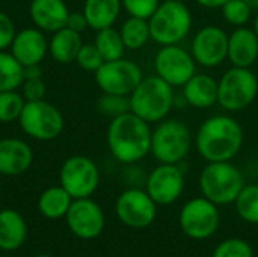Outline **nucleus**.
I'll use <instances>...</instances> for the list:
<instances>
[{
	"label": "nucleus",
	"instance_id": "nucleus-4",
	"mask_svg": "<svg viewBox=\"0 0 258 257\" xmlns=\"http://www.w3.org/2000/svg\"><path fill=\"white\" fill-rule=\"evenodd\" d=\"M151 39L162 45L181 44L190 33L194 18L184 2L163 0L148 18Z\"/></svg>",
	"mask_w": 258,
	"mask_h": 257
},
{
	"label": "nucleus",
	"instance_id": "nucleus-15",
	"mask_svg": "<svg viewBox=\"0 0 258 257\" xmlns=\"http://www.w3.org/2000/svg\"><path fill=\"white\" fill-rule=\"evenodd\" d=\"M190 53L195 62L204 68H216L228 53V33L215 24L201 27L192 38Z\"/></svg>",
	"mask_w": 258,
	"mask_h": 257
},
{
	"label": "nucleus",
	"instance_id": "nucleus-3",
	"mask_svg": "<svg viewBox=\"0 0 258 257\" xmlns=\"http://www.w3.org/2000/svg\"><path fill=\"white\" fill-rule=\"evenodd\" d=\"M128 98L130 112L150 124H157L168 118L175 106L174 86L166 83L157 74L144 76Z\"/></svg>",
	"mask_w": 258,
	"mask_h": 257
},
{
	"label": "nucleus",
	"instance_id": "nucleus-19",
	"mask_svg": "<svg viewBox=\"0 0 258 257\" xmlns=\"http://www.w3.org/2000/svg\"><path fill=\"white\" fill-rule=\"evenodd\" d=\"M29 15L35 27L42 32L54 33L67 26L70 9L65 0H32Z\"/></svg>",
	"mask_w": 258,
	"mask_h": 257
},
{
	"label": "nucleus",
	"instance_id": "nucleus-13",
	"mask_svg": "<svg viewBox=\"0 0 258 257\" xmlns=\"http://www.w3.org/2000/svg\"><path fill=\"white\" fill-rule=\"evenodd\" d=\"M115 212L124 226L130 229H147L156 220L157 204L145 189L128 188L118 195Z\"/></svg>",
	"mask_w": 258,
	"mask_h": 257
},
{
	"label": "nucleus",
	"instance_id": "nucleus-16",
	"mask_svg": "<svg viewBox=\"0 0 258 257\" xmlns=\"http://www.w3.org/2000/svg\"><path fill=\"white\" fill-rule=\"evenodd\" d=\"M65 221L70 232L83 241L98 238L106 224L103 209L91 197L73 200L65 215Z\"/></svg>",
	"mask_w": 258,
	"mask_h": 257
},
{
	"label": "nucleus",
	"instance_id": "nucleus-40",
	"mask_svg": "<svg viewBox=\"0 0 258 257\" xmlns=\"http://www.w3.org/2000/svg\"><path fill=\"white\" fill-rule=\"evenodd\" d=\"M35 77H42V70L39 65H29L24 67V79H35Z\"/></svg>",
	"mask_w": 258,
	"mask_h": 257
},
{
	"label": "nucleus",
	"instance_id": "nucleus-23",
	"mask_svg": "<svg viewBox=\"0 0 258 257\" xmlns=\"http://www.w3.org/2000/svg\"><path fill=\"white\" fill-rule=\"evenodd\" d=\"M82 45H83L82 35L65 26L51 35L48 41V53L56 62L67 65L76 62V58Z\"/></svg>",
	"mask_w": 258,
	"mask_h": 257
},
{
	"label": "nucleus",
	"instance_id": "nucleus-7",
	"mask_svg": "<svg viewBox=\"0 0 258 257\" xmlns=\"http://www.w3.org/2000/svg\"><path fill=\"white\" fill-rule=\"evenodd\" d=\"M258 95V79L251 68L231 67L218 80V105L227 112L249 108Z\"/></svg>",
	"mask_w": 258,
	"mask_h": 257
},
{
	"label": "nucleus",
	"instance_id": "nucleus-25",
	"mask_svg": "<svg viewBox=\"0 0 258 257\" xmlns=\"http://www.w3.org/2000/svg\"><path fill=\"white\" fill-rule=\"evenodd\" d=\"M73 200L74 198L60 185L50 186L39 195L38 211L47 220H60L65 218Z\"/></svg>",
	"mask_w": 258,
	"mask_h": 257
},
{
	"label": "nucleus",
	"instance_id": "nucleus-20",
	"mask_svg": "<svg viewBox=\"0 0 258 257\" xmlns=\"http://www.w3.org/2000/svg\"><path fill=\"white\" fill-rule=\"evenodd\" d=\"M227 59L233 67L251 68L258 59V36L254 29L246 26L236 27L228 35Z\"/></svg>",
	"mask_w": 258,
	"mask_h": 257
},
{
	"label": "nucleus",
	"instance_id": "nucleus-34",
	"mask_svg": "<svg viewBox=\"0 0 258 257\" xmlns=\"http://www.w3.org/2000/svg\"><path fill=\"white\" fill-rule=\"evenodd\" d=\"M103 58L100 55V52L97 50V47L94 44H83L82 48L79 50V55L76 58V64L85 70V71H91L95 73L101 65H103Z\"/></svg>",
	"mask_w": 258,
	"mask_h": 257
},
{
	"label": "nucleus",
	"instance_id": "nucleus-2",
	"mask_svg": "<svg viewBox=\"0 0 258 257\" xmlns=\"http://www.w3.org/2000/svg\"><path fill=\"white\" fill-rule=\"evenodd\" d=\"M151 124L133 112L112 118L106 133L110 155L124 165L141 162L151 151Z\"/></svg>",
	"mask_w": 258,
	"mask_h": 257
},
{
	"label": "nucleus",
	"instance_id": "nucleus-17",
	"mask_svg": "<svg viewBox=\"0 0 258 257\" xmlns=\"http://www.w3.org/2000/svg\"><path fill=\"white\" fill-rule=\"evenodd\" d=\"M11 55L23 65H39L48 53L45 32L38 27H26L15 33L9 47Z\"/></svg>",
	"mask_w": 258,
	"mask_h": 257
},
{
	"label": "nucleus",
	"instance_id": "nucleus-14",
	"mask_svg": "<svg viewBox=\"0 0 258 257\" xmlns=\"http://www.w3.org/2000/svg\"><path fill=\"white\" fill-rule=\"evenodd\" d=\"M186 179L181 164H159L147 177L145 191L157 206L175 203L184 191Z\"/></svg>",
	"mask_w": 258,
	"mask_h": 257
},
{
	"label": "nucleus",
	"instance_id": "nucleus-31",
	"mask_svg": "<svg viewBox=\"0 0 258 257\" xmlns=\"http://www.w3.org/2000/svg\"><path fill=\"white\" fill-rule=\"evenodd\" d=\"M222 17L224 20L234 26V27H242L246 26V23L252 17V8L245 2V0H228L222 8Z\"/></svg>",
	"mask_w": 258,
	"mask_h": 257
},
{
	"label": "nucleus",
	"instance_id": "nucleus-26",
	"mask_svg": "<svg viewBox=\"0 0 258 257\" xmlns=\"http://www.w3.org/2000/svg\"><path fill=\"white\" fill-rule=\"evenodd\" d=\"M119 35L127 50H139L151 39L150 24L145 18L128 17L119 27Z\"/></svg>",
	"mask_w": 258,
	"mask_h": 257
},
{
	"label": "nucleus",
	"instance_id": "nucleus-41",
	"mask_svg": "<svg viewBox=\"0 0 258 257\" xmlns=\"http://www.w3.org/2000/svg\"><path fill=\"white\" fill-rule=\"evenodd\" d=\"M252 9H258V0H245Z\"/></svg>",
	"mask_w": 258,
	"mask_h": 257
},
{
	"label": "nucleus",
	"instance_id": "nucleus-18",
	"mask_svg": "<svg viewBox=\"0 0 258 257\" xmlns=\"http://www.w3.org/2000/svg\"><path fill=\"white\" fill-rule=\"evenodd\" d=\"M33 164L32 147L18 138L0 139V174L2 176H20L26 173Z\"/></svg>",
	"mask_w": 258,
	"mask_h": 257
},
{
	"label": "nucleus",
	"instance_id": "nucleus-35",
	"mask_svg": "<svg viewBox=\"0 0 258 257\" xmlns=\"http://www.w3.org/2000/svg\"><path fill=\"white\" fill-rule=\"evenodd\" d=\"M160 2L162 0H121V5L122 9L128 14V17L148 20L159 8Z\"/></svg>",
	"mask_w": 258,
	"mask_h": 257
},
{
	"label": "nucleus",
	"instance_id": "nucleus-27",
	"mask_svg": "<svg viewBox=\"0 0 258 257\" xmlns=\"http://www.w3.org/2000/svg\"><path fill=\"white\" fill-rule=\"evenodd\" d=\"M24 82V67L11 55V52H0V92L17 91Z\"/></svg>",
	"mask_w": 258,
	"mask_h": 257
},
{
	"label": "nucleus",
	"instance_id": "nucleus-5",
	"mask_svg": "<svg viewBox=\"0 0 258 257\" xmlns=\"http://www.w3.org/2000/svg\"><path fill=\"white\" fill-rule=\"evenodd\" d=\"M245 185L242 171L231 161L207 162L200 174V189L203 197L218 206L234 204Z\"/></svg>",
	"mask_w": 258,
	"mask_h": 257
},
{
	"label": "nucleus",
	"instance_id": "nucleus-28",
	"mask_svg": "<svg viewBox=\"0 0 258 257\" xmlns=\"http://www.w3.org/2000/svg\"><path fill=\"white\" fill-rule=\"evenodd\" d=\"M94 45L100 52L104 62L124 58V53L127 50L122 42V38L119 35V30H116L113 27H106V29L97 30Z\"/></svg>",
	"mask_w": 258,
	"mask_h": 257
},
{
	"label": "nucleus",
	"instance_id": "nucleus-30",
	"mask_svg": "<svg viewBox=\"0 0 258 257\" xmlns=\"http://www.w3.org/2000/svg\"><path fill=\"white\" fill-rule=\"evenodd\" d=\"M24 103L26 100L18 89L0 92V123L8 124L18 121Z\"/></svg>",
	"mask_w": 258,
	"mask_h": 257
},
{
	"label": "nucleus",
	"instance_id": "nucleus-39",
	"mask_svg": "<svg viewBox=\"0 0 258 257\" xmlns=\"http://www.w3.org/2000/svg\"><path fill=\"white\" fill-rule=\"evenodd\" d=\"M195 2L206 9H221L228 0H195Z\"/></svg>",
	"mask_w": 258,
	"mask_h": 257
},
{
	"label": "nucleus",
	"instance_id": "nucleus-42",
	"mask_svg": "<svg viewBox=\"0 0 258 257\" xmlns=\"http://www.w3.org/2000/svg\"><path fill=\"white\" fill-rule=\"evenodd\" d=\"M252 29H254V32L257 33L258 36V12L257 15H255V18H254V26H252Z\"/></svg>",
	"mask_w": 258,
	"mask_h": 257
},
{
	"label": "nucleus",
	"instance_id": "nucleus-45",
	"mask_svg": "<svg viewBox=\"0 0 258 257\" xmlns=\"http://www.w3.org/2000/svg\"><path fill=\"white\" fill-rule=\"evenodd\" d=\"M177 2H184V0H177Z\"/></svg>",
	"mask_w": 258,
	"mask_h": 257
},
{
	"label": "nucleus",
	"instance_id": "nucleus-32",
	"mask_svg": "<svg viewBox=\"0 0 258 257\" xmlns=\"http://www.w3.org/2000/svg\"><path fill=\"white\" fill-rule=\"evenodd\" d=\"M97 108L100 114L112 120V118H116L119 115L130 112V98L125 95L103 94L97 101Z\"/></svg>",
	"mask_w": 258,
	"mask_h": 257
},
{
	"label": "nucleus",
	"instance_id": "nucleus-12",
	"mask_svg": "<svg viewBox=\"0 0 258 257\" xmlns=\"http://www.w3.org/2000/svg\"><path fill=\"white\" fill-rule=\"evenodd\" d=\"M197 65L190 50L180 44L162 45L154 56L156 74L174 88L183 86L197 73Z\"/></svg>",
	"mask_w": 258,
	"mask_h": 257
},
{
	"label": "nucleus",
	"instance_id": "nucleus-21",
	"mask_svg": "<svg viewBox=\"0 0 258 257\" xmlns=\"http://www.w3.org/2000/svg\"><path fill=\"white\" fill-rule=\"evenodd\" d=\"M181 88V95L190 108L209 109L218 103V80L209 74L195 73Z\"/></svg>",
	"mask_w": 258,
	"mask_h": 257
},
{
	"label": "nucleus",
	"instance_id": "nucleus-24",
	"mask_svg": "<svg viewBox=\"0 0 258 257\" xmlns=\"http://www.w3.org/2000/svg\"><path fill=\"white\" fill-rule=\"evenodd\" d=\"M121 9V0H85L83 5V14L88 26L94 30L113 27L119 18Z\"/></svg>",
	"mask_w": 258,
	"mask_h": 257
},
{
	"label": "nucleus",
	"instance_id": "nucleus-38",
	"mask_svg": "<svg viewBox=\"0 0 258 257\" xmlns=\"http://www.w3.org/2000/svg\"><path fill=\"white\" fill-rule=\"evenodd\" d=\"M67 27H70L74 32H79V33H82L83 30H86L89 26H88V21H86V17H85L83 11L70 12L68 20H67Z\"/></svg>",
	"mask_w": 258,
	"mask_h": 257
},
{
	"label": "nucleus",
	"instance_id": "nucleus-36",
	"mask_svg": "<svg viewBox=\"0 0 258 257\" xmlns=\"http://www.w3.org/2000/svg\"><path fill=\"white\" fill-rule=\"evenodd\" d=\"M21 95L24 97L26 101H36V100H44L47 94V86L42 77H35V79H24L21 88Z\"/></svg>",
	"mask_w": 258,
	"mask_h": 257
},
{
	"label": "nucleus",
	"instance_id": "nucleus-6",
	"mask_svg": "<svg viewBox=\"0 0 258 257\" xmlns=\"http://www.w3.org/2000/svg\"><path fill=\"white\" fill-rule=\"evenodd\" d=\"M190 129L181 120L165 118L151 132V155L159 164H183L192 148Z\"/></svg>",
	"mask_w": 258,
	"mask_h": 257
},
{
	"label": "nucleus",
	"instance_id": "nucleus-33",
	"mask_svg": "<svg viewBox=\"0 0 258 257\" xmlns=\"http://www.w3.org/2000/svg\"><path fill=\"white\" fill-rule=\"evenodd\" d=\"M213 257H254L252 247L239 238H228L218 244L213 251Z\"/></svg>",
	"mask_w": 258,
	"mask_h": 257
},
{
	"label": "nucleus",
	"instance_id": "nucleus-22",
	"mask_svg": "<svg viewBox=\"0 0 258 257\" xmlns=\"http://www.w3.org/2000/svg\"><path fill=\"white\" fill-rule=\"evenodd\" d=\"M27 238V226L23 215L14 209L0 211V250L11 253L18 250Z\"/></svg>",
	"mask_w": 258,
	"mask_h": 257
},
{
	"label": "nucleus",
	"instance_id": "nucleus-43",
	"mask_svg": "<svg viewBox=\"0 0 258 257\" xmlns=\"http://www.w3.org/2000/svg\"><path fill=\"white\" fill-rule=\"evenodd\" d=\"M35 257H53V256H50V254H38V256H35Z\"/></svg>",
	"mask_w": 258,
	"mask_h": 257
},
{
	"label": "nucleus",
	"instance_id": "nucleus-10",
	"mask_svg": "<svg viewBox=\"0 0 258 257\" xmlns=\"http://www.w3.org/2000/svg\"><path fill=\"white\" fill-rule=\"evenodd\" d=\"M60 186L76 200L91 197L100 185V170L97 164L83 155L68 158L59 171Z\"/></svg>",
	"mask_w": 258,
	"mask_h": 257
},
{
	"label": "nucleus",
	"instance_id": "nucleus-11",
	"mask_svg": "<svg viewBox=\"0 0 258 257\" xmlns=\"http://www.w3.org/2000/svg\"><path fill=\"white\" fill-rule=\"evenodd\" d=\"M94 76L95 83L98 85L103 94H115L125 97H130V94L144 79L141 67L125 58L103 62V65L94 73Z\"/></svg>",
	"mask_w": 258,
	"mask_h": 257
},
{
	"label": "nucleus",
	"instance_id": "nucleus-1",
	"mask_svg": "<svg viewBox=\"0 0 258 257\" xmlns=\"http://www.w3.org/2000/svg\"><path fill=\"white\" fill-rule=\"evenodd\" d=\"M194 141L200 156L206 162H228L240 153L245 133L236 118L219 114L201 123Z\"/></svg>",
	"mask_w": 258,
	"mask_h": 257
},
{
	"label": "nucleus",
	"instance_id": "nucleus-29",
	"mask_svg": "<svg viewBox=\"0 0 258 257\" xmlns=\"http://www.w3.org/2000/svg\"><path fill=\"white\" fill-rule=\"evenodd\" d=\"M236 211L239 217L249 223V224H258V185L249 183L242 188L239 192L236 201H234Z\"/></svg>",
	"mask_w": 258,
	"mask_h": 257
},
{
	"label": "nucleus",
	"instance_id": "nucleus-37",
	"mask_svg": "<svg viewBox=\"0 0 258 257\" xmlns=\"http://www.w3.org/2000/svg\"><path fill=\"white\" fill-rule=\"evenodd\" d=\"M15 33L17 30H15V24L12 18L3 11H0V52L8 50L11 47Z\"/></svg>",
	"mask_w": 258,
	"mask_h": 257
},
{
	"label": "nucleus",
	"instance_id": "nucleus-44",
	"mask_svg": "<svg viewBox=\"0 0 258 257\" xmlns=\"http://www.w3.org/2000/svg\"><path fill=\"white\" fill-rule=\"evenodd\" d=\"M0 257H11V256H8V254H2Z\"/></svg>",
	"mask_w": 258,
	"mask_h": 257
},
{
	"label": "nucleus",
	"instance_id": "nucleus-9",
	"mask_svg": "<svg viewBox=\"0 0 258 257\" xmlns=\"http://www.w3.org/2000/svg\"><path fill=\"white\" fill-rule=\"evenodd\" d=\"M219 206L206 197H195L184 203L178 215L181 232L195 241H206L213 236L221 224Z\"/></svg>",
	"mask_w": 258,
	"mask_h": 257
},
{
	"label": "nucleus",
	"instance_id": "nucleus-8",
	"mask_svg": "<svg viewBox=\"0 0 258 257\" xmlns=\"http://www.w3.org/2000/svg\"><path fill=\"white\" fill-rule=\"evenodd\" d=\"M20 129L35 141H53L60 136L65 127L60 111L44 100L26 101L18 118Z\"/></svg>",
	"mask_w": 258,
	"mask_h": 257
}]
</instances>
